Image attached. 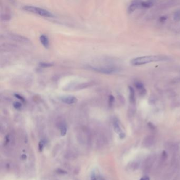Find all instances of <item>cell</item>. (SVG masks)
<instances>
[{"label": "cell", "instance_id": "cell-1", "mask_svg": "<svg viewBox=\"0 0 180 180\" xmlns=\"http://www.w3.org/2000/svg\"><path fill=\"white\" fill-rule=\"evenodd\" d=\"M170 59L168 56L164 55L142 56L132 59L131 61V63L133 66H141L153 62L168 61Z\"/></svg>", "mask_w": 180, "mask_h": 180}, {"label": "cell", "instance_id": "cell-2", "mask_svg": "<svg viewBox=\"0 0 180 180\" xmlns=\"http://www.w3.org/2000/svg\"><path fill=\"white\" fill-rule=\"evenodd\" d=\"M87 68L94 71L97 73L106 75H110L118 73L119 68L115 66H88Z\"/></svg>", "mask_w": 180, "mask_h": 180}, {"label": "cell", "instance_id": "cell-3", "mask_svg": "<svg viewBox=\"0 0 180 180\" xmlns=\"http://www.w3.org/2000/svg\"><path fill=\"white\" fill-rule=\"evenodd\" d=\"M23 9L30 12L39 15L44 17H54V15L48 10H45L41 7H38L32 5H25L23 7Z\"/></svg>", "mask_w": 180, "mask_h": 180}, {"label": "cell", "instance_id": "cell-4", "mask_svg": "<svg viewBox=\"0 0 180 180\" xmlns=\"http://www.w3.org/2000/svg\"><path fill=\"white\" fill-rule=\"evenodd\" d=\"M60 99L61 100V102L63 103H65L66 104L71 105L75 103H76L78 101L77 98L74 96L68 95V96H64L60 98Z\"/></svg>", "mask_w": 180, "mask_h": 180}, {"label": "cell", "instance_id": "cell-5", "mask_svg": "<svg viewBox=\"0 0 180 180\" xmlns=\"http://www.w3.org/2000/svg\"><path fill=\"white\" fill-rule=\"evenodd\" d=\"M134 86L136 88L139 95L141 96H144L146 94V89L144 87L143 83L140 81H135L134 83Z\"/></svg>", "mask_w": 180, "mask_h": 180}, {"label": "cell", "instance_id": "cell-6", "mask_svg": "<svg viewBox=\"0 0 180 180\" xmlns=\"http://www.w3.org/2000/svg\"><path fill=\"white\" fill-rule=\"evenodd\" d=\"M129 90V101L130 104L132 106H135L136 105V96H135V91L134 88L131 86L128 87Z\"/></svg>", "mask_w": 180, "mask_h": 180}, {"label": "cell", "instance_id": "cell-7", "mask_svg": "<svg viewBox=\"0 0 180 180\" xmlns=\"http://www.w3.org/2000/svg\"><path fill=\"white\" fill-rule=\"evenodd\" d=\"M141 1H134L131 2L127 9L128 13H131L133 12L139 6H141Z\"/></svg>", "mask_w": 180, "mask_h": 180}, {"label": "cell", "instance_id": "cell-8", "mask_svg": "<svg viewBox=\"0 0 180 180\" xmlns=\"http://www.w3.org/2000/svg\"><path fill=\"white\" fill-rule=\"evenodd\" d=\"M10 37L13 40H15L17 41L20 42H23V43H27L29 42V39H27V38L23 37L22 36L18 35V34H10Z\"/></svg>", "mask_w": 180, "mask_h": 180}, {"label": "cell", "instance_id": "cell-9", "mask_svg": "<svg viewBox=\"0 0 180 180\" xmlns=\"http://www.w3.org/2000/svg\"><path fill=\"white\" fill-rule=\"evenodd\" d=\"M40 41L44 48H49V38L45 34H41L40 37Z\"/></svg>", "mask_w": 180, "mask_h": 180}, {"label": "cell", "instance_id": "cell-10", "mask_svg": "<svg viewBox=\"0 0 180 180\" xmlns=\"http://www.w3.org/2000/svg\"><path fill=\"white\" fill-rule=\"evenodd\" d=\"M114 129L115 131L119 134V136L121 135L122 134H124L123 131H122V129H121V127L119 124V122L118 119L115 118L114 120Z\"/></svg>", "mask_w": 180, "mask_h": 180}, {"label": "cell", "instance_id": "cell-11", "mask_svg": "<svg viewBox=\"0 0 180 180\" xmlns=\"http://www.w3.org/2000/svg\"><path fill=\"white\" fill-rule=\"evenodd\" d=\"M154 139L153 137L149 136L145 138L144 141V145L145 147L151 146L153 143Z\"/></svg>", "mask_w": 180, "mask_h": 180}, {"label": "cell", "instance_id": "cell-12", "mask_svg": "<svg viewBox=\"0 0 180 180\" xmlns=\"http://www.w3.org/2000/svg\"><path fill=\"white\" fill-rule=\"evenodd\" d=\"M154 3L152 1H141V6L144 8H150L153 7Z\"/></svg>", "mask_w": 180, "mask_h": 180}, {"label": "cell", "instance_id": "cell-13", "mask_svg": "<svg viewBox=\"0 0 180 180\" xmlns=\"http://www.w3.org/2000/svg\"><path fill=\"white\" fill-rule=\"evenodd\" d=\"M174 20L175 21H180V9L176 10L174 13Z\"/></svg>", "mask_w": 180, "mask_h": 180}, {"label": "cell", "instance_id": "cell-14", "mask_svg": "<svg viewBox=\"0 0 180 180\" xmlns=\"http://www.w3.org/2000/svg\"><path fill=\"white\" fill-rule=\"evenodd\" d=\"M39 65L41 67L46 68V67H50L53 66L54 63H50V62H40L39 63Z\"/></svg>", "mask_w": 180, "mask_h": 180}, {"label": "cell", "instance_id": "cell-15", "mask_svg": "<svg viewBox=\"0 0 180 180\" xmlns=\"http://www.w3.org/2000/svg\"><path fill=\"white\" fill-rule=\"evenodd\" d=\"M60 130H61V134L62 136H65L66 135L67 133V128L66 126H65L64 125H62L60 127Z\"/></svg>", "mask_w": 180, "mask_h": 180}, {"label": "cell", "instance_id": "cell-16", "mask_svg": "<svg viewBox=\"0 0 180 180\" xmlns=\"http://www.w3.org/2000/svg\"><path fill=\"white\" fill-rule=\"evenodd\" d=\"M13 107H15V109L17 110H19L21 107H22V104L21 103H20L18 102H15L13 103Z\"/></svg>", "mask_w": 180, "mask_h": 180}, {"label": "cell", "instance_id": "cell-17", "mask_svg": "<svg viewBox=\"0 0 180 180\" xmlns=\"http://www.w3.org/2000/svg\"><path fill=\"white\" fill-rule=\"evenodd\" d=\"M108 101H109V104L110 106H112L115 101V98L114 96L112 95H110L109 96V98H108Z\"/></svg>", "mask_w": 180, "mask_h": 180}, {"label": "cell", "instance_id": "cell-18", "mask_svg": "<svg viewBox=\"0 0 180 180\" xmlns=\"http://www.w3.org/2000/svg\"><path fill=\"white\" fill-rule=\"evenodd\" d=\"M15 96L17 98V99L21 100L23 102H25V98H24V97H23L22 96H21V95H19V94H15Z\"/></svg>", "mask_w": 180, "mask_h": 180}, {"label": "cell", "instance_id": "cell-19", "mask_svg": "<svg viewBox=\"0 0 180 180\" xmlns=\"http://www.w3.org/2000/svg\"><path fill=\"white\" fill-rule=\"evenodd\" d=\"M167 19V17L165 16H162L160 18V21L161 22H164Z\"/></svg>", "mask_w": 180, "mask_h": 180}, {"label": "cell", "instance_id": "cell-20", "mask_svg": "<svg viewBox=\"0 0 180 180\" xmlns=\"http://www.w3.org/2000/svg\"><path fill=\"white\" fill-rule=\"evenodd\" d=\"M91 180H96V176H95V174L94 173H93V174L91 175Z\"/></svg>", "mask_w": 180, "mask_h": 180}, {"label": "cell", "instance_id": "cell-21", "mask_svg": "<svg viewBox=\"0 0 180 180\" xmlns=\"http://www.w3.org/2000/svg\"><path fill=\"white\" fill-rule=\"evenodd\" d=\"M140 180H150V178L149 177H147V176H146V177H143V178H141Z\"/></svg>", "mask_w": 180, "mask_h": 180}]
</instances>
